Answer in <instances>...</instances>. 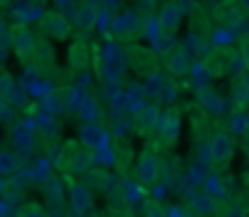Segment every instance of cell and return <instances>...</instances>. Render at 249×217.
I'll return each instance as SVG.
<instances>
[{
	"instance_id": "cell-1",
	"label": "cell",
	"mask_w": 249,
	"mask_h": 217,
	"mask_svg": "<svg viewBox=\"0 0 249 217\" xmlns=\"http://www.w3.org/2000/svg\"><path fill=\"white\" fill-rule=\"evenodd\" d=\"M235 152H237L235 133L228 131V128H218L208 140V167H211V171H215V174L228 171L232 159H235Z\"/></svg>"
},
{
	"instance_id": "cell-2",
	"label": "cell",
	"mask_w": 249,
	"mask_h": 217,
	"mask_svg": "<svg viewBox=\"0 0 249 217\" xmlns=\"http://www.w3.org/2000/svg\"><path fill=\"white\" fill-rule=\"evenodd\" d=\"M124 56H126V68L136 72L138 77H148V75H155V72H162V63H160V56L155 53V49L145 46V44H126L124 46Z\"/></svg>"
},
{
	"instance_id": "cell-3",
	"label": "cell",
	"mask_w": 249,
	"mask_h": 217,
	"mask_svg": "<svg viewBox=\"0 0 249 217\" xmlns=\"http://www.w3.org/2000/svg\"><path fill=\"white\" fill-rule=\"evenodd\" d=\"M39 29H41V34H44L49 41H71V39L75 36L73 19H71L66 12L56 10V7L46 10V12L39 17Z\"/></svg>"
},
{
	"instance_id": "cell-4",
	"label": "cell",
	"mask_w": 249,
	"mask_h": 217,
	"mask_svg": "<svg viewBox=\"0 0 249 217\" xmlns=\"http://www.w3.org/2000/svg\"><path fill=\"white\" fill-rule=\"evenodd\" d=\"M92 66L99 72V51L87 39L73 36L68 41V70L73 72V75H78V72L89 70Z\"/></svg>"
},
{
	"instance_id": "cell-5",
	"label": "cell",
	"mask_w": 249,
	"mask_h": 217,
	"mask_svg": "<svg viewBox=\"0 0 249 217\" xmlns=\"http://www.w3.org/2000/svg\"><path fill=\"white\" fill-rule=\"evenodd\" d=\"M10 46L15 51V58L19 66H32L34 63V51H36V34L24 24V22H15L10 27Z\"/></svg>"
},
{
	"instance_id": "cell-6",
	"label": "cell",
	"mask_w": 249,
	"mask_h": 217,
	"mask_svg": "<svg viewBox=\"0 0 249 217\" xmlns=\"http://www.w3.org/2000/svg\"><path fill=\"white\" fill-rule=\"evenodd\" d=\"M66 186H68V203H71V213H75L78 217H97V210H94V193L92 188L85 184L83 179H66Z\"/></svg>"
},
{
	"instance_id": "cell-7",
	"label": "cell",
	"mask_w": 249,
	"mask_h": 217,
	"mask_svg": "<svg viewBox=\"0 0 249 217\" xmlns=\"http://www.w3.org/2000/svg\"><path fill=\"white\" fill-rule=\"evenodd\" d=\"M158 145H148L136 159V184L143 188H153L160 181V154Z\"/></svg>"
},
{
	"instance_id": "cell-8",
	"label": "cell",
	"mask_w": 249,
	"mask_h": 217,
	"mask_svg": "<svg viewBox=\"0 0 249 217\" xmlns=\"http://www.w3.org/2000/svg\"><path fill=\"white\" fill-rule=\"evenodd\" d=\"M160 118H162V109L158 104H145L141 111L133 114V121H131V131L136 138L141 140H153L158 135V128H160Z\"/></svg>"
},
{
	"instance_id": "cell-9",
	"label": "cell",
	"mask_w": 249,
	"mask_h": 217,
	"mask_svg": "<svg viewBox=\"0 0 249 217\" xmlns=\"http://www.w3.org/2000/svg\"><path fill=\"white\" fill-rule=\"evenodd\" d=\"M141 29H143V15L138 10H128V12H124V15L111 19V32H114L116 41L124 44V46L138 41Z\"/></svg>"
},
{
	"instance_id": "cell-10",
	"label": "cell",
	"mask_w": 249,
	"mask_h": 217,
	"mask_svg": "<svg viewBox=\"0 0 249 217\" xmlns=\"http://www.w3.org/2000/svg\"><path fill=\"white\" fill-rule=\"evenodd\" d=\"M179 131H181V116L174 106H169L160 118V128H158L160 140H155L158 150H172L179 143Z\"/></svg>"
},
{
	"instance_id": "cell-11",
	"label": "cell",
	"mask_w": 249,
	"mask_h": 217,
	"mask_svg": "<svg viewBox=\"0 0 249 217\" xmlns=\"http://www.w3.org/2000/svg\"><path fill=\"white\" fill-rule=\"evenodd\" d=\"M80 152H83V145L78 143V140H63L61 143L58 152H56V159H53V167L58 169V174L63 179L75 176V167H78Z\"/></svg>"
},
{
	"instance_id": "cell-12",
	"label": "cell",
	"mask_w": 249,
	"mask_h": 217,
	"mask_svg": "<svg viewBox=\"0 0 249 217\" xmlns=\"http://www.w3.org/2000/svg\"><path fill=\"white\" fill-rule=\"evenodd\" d=\"M235 53L230 49H220L215 46L213 51H208V56L203 58V70L211 80H220L225 75H230V66H232Z\"/></svg>"
},
{
	"instance_id": "cell-13",
	"label": "cell",
	"mask_w": 249,
	"mask_h": 217,
	"mask_svg": "<svg viewBox=\"0 0 249 217\" xmlns=\"http://www.w3.org/2000/svg\"><path fill=\"white\" fill-rule=\"evenodd\" d=\"M78 143L89 152H99V150H107L111 145V133L102 123H85V126H80Z\"/></svg>"
},
{
	"instance_id": "cell-14",
	"label": "cell",
	"mask_w": 249,
	"mask_h": 217,
	"mask_svg": "<svg viewBox=\"0 0 249 217\" xmlns=\"http://www.w3.org/2000/svg\"><path fill=\"white\" fill-rule=\"evenodd\" d=\"M97 17H99V10L94 2L85 0L78 5L75 10V19H73V29H75V36H83L87 39L94 29H97Z\"/></svg>"
},
{
	"instance_id": "cell-15",
	"label": "cell",
	"mask_w": 249,
	"mask_h": 217,
	"mask_svg": "<svg viewBox=\"0 0 249 217\" xmlns=\"http://www.w3.org/2000/svg\"><path fill=\"white\" fill-rule=\"evenodd\" d=\"M181 17H184V12L179 10L177 0H167L165 5L160 7V12H158V27H160V34L172 39V36L179 32V27H181Z\"/></svg>"
},
{
	"instance_id": "cell-16",
	"label": "cell",
	"mask_w": 249,
	"mask_h": 217,
	"mask_svg": "<svg viewBox=\"0 0 249 217\" xmlns=\"http://www.w3.org/2000/svg\"><path fill=\"white\" fill-rule=\"evenodd\" d=\"M213 17L225 27V29H235L242 17H245V7L240 0H220L215 7H213Z\"/></svg>"
},
{
	"instance_id": "cell-17",
	"label": "cell",
	"mask_w": 249,
	"mask_h": 217,
	"mask_svg": "<svg viewBox=\"0 0 249 217\" xmlns=\"http://www.w3.org/2000/svg\"><path fill=\"white\" fill-rule=\"evenodd\" d=\"M189 210L198 217H218L223 210V203H220V198H215L206 191H198L189 198Z\"/></svg>"
},
{
	"instance_id": "cell-18",
	"label": "cell",
	"mask_w": 249,
	"mask_h": 217,
	"mask_svg": "<svg viewBox=\"0 0 249 217\" xmlns=\"http://www.w3.org/2000/svg\"><path fill=\"white\" fill-rule=\"evenodd\" d=\"M160 63H162V75L165 77H184L186 72L191 70V61H189V56L181 49L167 51L165 56L160 58Z\"/></svg>"
},
{
	"instance_id": "cell-19",
	"label": "cell",
	"mask_w": 249,
	"mask_h": 217,
	"mask_svg": "<svg viewBox=\"0 0 249 217\" xmlns=\"http://www.w3.org/2000/svg\"><path fill=\"white\" fill-rule=\"evenodd\" d=\"M34 66L39 72L56 70V49L46 36H36V51H34Z\"/></svg>"
},
{
	"instance_id": "cell-20",
	"label": "cell",
	"mask_w": 249,
	"mask_h": 217,
	"mask_svg": "<svg viewBox=\"0 0 249 217\" xmlns=\"http://www.w3.org/2000/svg\"><path fill=\"white\" fill-rule=\"evenodd\" d=\"M0 99H5L7 104H24V89L22 84L10 75L7 70H0Z\"/></svg>"
},
{
	"instance_id": "cell-21",
	"label": "cell",
	"mask_w": 249,
	"mask_h": 217,
	"mask_svg": "<svg viewBox=\"0 0 249 217\" xmlns=\"http://www.w3.org/2000/svg\"><path fill=\"white\" fill-rule=\"evenodd\" d=\"M75 118H78L80 126H85V123H102L104 121V109H102V104L92 94H87V99L80 104V109L75 111Z\"/></svg>"
},
{
	"instance_id": "cell-22",
	"label": "cell",
	"mask_w": 249,
	"mask_h": 217,
	"mask_svg": "<svg viewBox=\"0 0 249 217\" xmlns=\"http://www.w3.org/2000/svg\"><path fill=\"white\" fill-rule=\"evenodd\" d=\"M191 128H194V138H196V143H208L211 140V135L218 131H213V121H211V114H206L203 109H198L196 114H194V121H191Z\"/></svg>"
},
{
	"instance_id": "cell-23",
	"label": "cell",
	"mask_w": 249,
	"mask_h": 217,
	"mask_svg": "<svg viewBox=\"0 0 249 217\" xmlns=\"http://www.w3.org/2000/svg\"><path fill=\"white\" fill-rule=\"evenodd\" d=\"M111 152H114V159H116V169L124 174L133 159V145L124 138H111Z\"/></svg>"
},
{
	"instance_id": "cell-24",
	"label": "cell",
	"mask_w": 249,
	"mask_h": 217,
	"mask_svg": "<svg viewBox=\"0 0 249 217\" xmlns=\"http://www.w3.org/2000/svg\"><path fill=\"white\" fill-rule=\"evenodd\" d=\"M12 138H15V145L19 150H32L34 143H36V135H34V126L29 121H17L15 123V131H12Z\"/></svg>"
},
{
	"instance_id": "cell-25",
	"label": "cell",
	"mask_w": 249,
	"mask_h": 217,
	"mask_svg": "<svg viewBox=\"0 0 249 217\" xmlns=\"http://www.w3.org/2000/svg\"><path fill=\"white\" fill-rule=\"evenodd\" d=\"M85 99H87V89H83L78 82L66 84V89H63V109L66 111H73L75 114Z\"/></svg>"
},
{
	"instance_id": "cell-26",
	"label": "cell",
	"mask_w": 249,
	"mask_h": 217,
	"mask_svg": "<svg viewBox=\"0 0 249 217\" xmlns=\"http://www.w3.org/2000/svg\"><path fill=\"white\" fill-rule=\"evenodd\" d=\"M145 104H148V97H145V92H143V84H131L128 92H126L124 106H126L131 114H136V111H141Z\"/></svg>"
},
{
	"instance_id": "cell-27",
	"label": "cell",
	"mask_w": 249,
	"mask_h": 217,
	"mask_svg": "<svg viewBox=\"0 0 249 217\" xmlns=\"http://www.w3.org/2000/svg\"><path fill=\"white\" fill-rule=\"evenodd\" d=\"M198 99H201V106H203V111L206 114H220L223 111V97L218 94V92H213V89H203L201 94H198Z\"/></svg>"
},
{
	"instance_id": "cell-28",
	"label": "cell",
	"mask_w": 249,
	"mask_h": 217,
	"mask_svg": "<svg viewBox=\"0 0 249 217\" xmlns=\"http://www.w3.org/2000/svg\"><path fill=\"white\" fill-rule=\"evenodd\" d=\"M165 87H167V77L162 72H155V75H148V77H145L143 92H145V97H148V94H150V97H162Z\"/></svg>"
},
{
	"instance_id": "cell-29",
	"label": "cell",
	"mask_w": 249,
	"mask_h": 217,
	"mask_svg": "<svg viewBox=\"0 0 249 217\" xmlns=\"http://www.w3.org/2000/svg\"><path fill=\"white\" fill-rule=\"evenodd\" d=\"M44 196H46V200H49L51 205H61V203L66 200V191H63L61 181L53 179V176L46 181V186H44Z\"/></svg>"
},
{
	"instance_id": "cell-30",
	"label": "cell",
	"mask_w": 249,
	"mask_h": 217,
	"mask_svg": "<svg viewBox=\"0 0 249 217\" xmlns=\"http://www.w3.org/2000/svg\"><path fill=\"white\" fill-rule=\"evenodd\" d=\"M17 217H49L46 208L39 203V200H27L19 210H17Z\"/></svg>"
},
{
	"instance_id": "cell-31",
	"label": "cell",
	"mask_w": 249,
	"mask_h": 217,
	"mask_svg": "<svg viewBox=\"0 0 249 217\" xmlns=\"http://www.w3.org/2000/svg\"><path fill=\"white\" fill-rule=\"evenodd\" d=\"M19 167V157L10 150H0V174H12Z\"/></svg>"
},
{
	"instance_id": "cell-32",
	"label": "cell",
	"mask_w": 249,
	"mask_h": 217,
	"mask_svg": "<svg viewBox=\"0 0 249 217\" xmlns=\"http://www.w3.org/2000/svg\"><path fill=\"white\" fill-rule=\"evenodd\" d=\"M218 217H249V210L242 205V203H223V210Z\"/></svg>"
},
{
	"instance_id": "cell-33",
	"label": "cell",
	"mask_w": 249,
	"mask_h": 217,
	"mask_svg": "<svg viewBox=\"0 0 249 217\" xmlns=\"http://www.w3.org/2000/svg\"><path fill=\"white\" fill-rule=\"evenodd\" d=\"M143 217H167V208H162L158 200H143Z\"/></svg>"
},
{
	"instance_id": "cell-34",
	"label": "cell",
	"mask_w": 249,
	"mask_h": 217,
	"mask_svg": "<svg viewBox=\"0 0 249 217\" xmlns=\"http://www.w3.org/2000/svg\"><path fill=\"white\" fill-rule=\"evenodd\" d=\"M237 53H240V61H242L245 70L249 72V34H242L237 39Z\"/></svg>"
},
{
	"instance_id": "cell-35",
	"label": "cell",
	"mask_w": 249,
	"mask_h": 217,
	"mask_svg": "<svg viewBox=\"0 0 249 217\" xmlns=\"http://www.w3.org/2000/svg\"><path fill=\"white\" fill-rule=\"evenodd\" d=\"M73 5H75V0H53V7H56V10H61V12L71 10Z\"/></svg>"
},
{
	"instance_id": "cell-36",
	"label": "cell",
	"mask_w": 249,
	"mask_h": 217,
	"mask_svg": "<svg viewBox=\"0 0 249 217\" xmlns=\"http://www.w3.org/2000/svg\"><path fill=\"white\" fill-rule=\"evenodd\" d=\"M184 215H186V210H184V208H177V205L167 208V217H184Z\"/></svg>"
},
{
	"instance_id": "cell-37",
	"label": "cell",
	"mask_w": 249,
	"mask_h": 217,
	"mask_svg": "<svg viewBox=\"0 0 249 217\" xmlns=\"http://www.w3.org/2000/svg\"><path fill=\"white\" fill-rule=\"evenodd\" d=\"M119 2H121V0H102V7L109 12V10H116V7H119Z\"/></svg>"
},
{
	"instance_id": "cell-38",
	"label": "cell",
	"mask_w": 249,
	"mask_h": 217,
	"mask_svg": "<svg viewBox=\"0 0 249 217\" xmlns=\"http://www.w3.org/2000/svg\"><path fill=\"white\" fill-rule=\"evenodd\" d=\"M114 217H133V210H128V208H124V210H116Z\"/></svg>"
},
{
	"instance_id": "cell-39",
	"label": "cell",
	"mask_w": 249,
	"mask_h": 217,
	"mask_svg": "<svg viewBox=\"0 0 249 217\" xmlns=\"http://www.w3.org/2000/svg\"><path fill=\"white\" fill-rule=\"evenodd\" d=\"M242 147H245V157L249 159V133L245 135V143H242Z\"/></svg>"
},
{
	"instance_id": "cell-40",
	"label": "cell",
	"mask_w": 249,
	"mask_h": 217,
	"mask_svg": "<svg viewBox=\"0 0 249 217\" xmlns=\"http://www.w3.org/2000/svg\"><path fill=\"white\" fill-rule=\"evenodd\" d=\"M143 5H145V7H150V10H153V5H155V0H143Z\"/></svg>"
}]
</instances>
